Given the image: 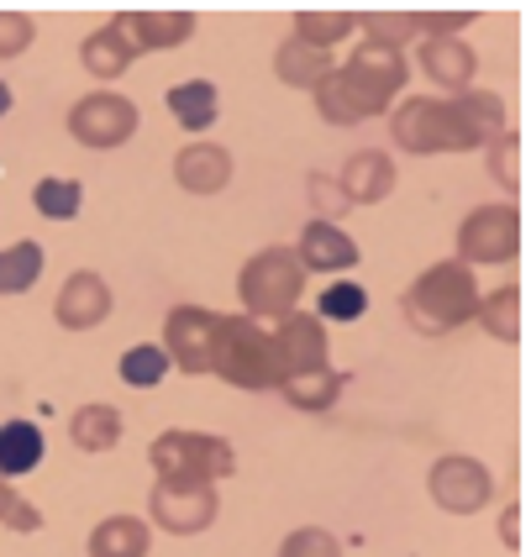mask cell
<instances>
[{
  "label": "cell",
  "instance_id": "8992f818",
  "mask_svg": "<svg viewBox=\"0 0 531 557\" xmlns=\"http://www.w3.org/2000/svg\"><path fill=\"white\" fill-rule=\"evenodd\" d=\"M395 137L410 153H442V148H473V132L464 126L458 106L447 100H410L406 111L395 116Z\"/></svg>",
  "mask_w": 531,
  "mask_h": 557
},
{
  "label": "cell",
  "instance_id": "1f68e13d",
  "mask_svg": "<svg viewBox=\"0 0 531 557\" xmlns=\"http://www.w3.org/2000/svg\"><path fill=\"white\" fill-rule=\"evenodd\" d=\"M5 111H11V90L0 85V116H5Z\"/></svg>",
  "mask_w": 531,
  "mask_h": 557
},
{
  "label": "cell",
  "instance_id": "5b68a950",
  "mask_svg": "<svg viewBox=\"0 0 531 557\" xmlns=\"http://www.w3.org/2000/svg\"><path fill=\"white\" fill-rule=\"evenodd\" d=\"M153 468L163 473V484H200V479H221L232 473V447L217 436L174 432L153 442Z\"/></svg>",
  "mask_w": 531,
  "mask_h": 557
},
{
  "label": "cell",
  "instance_id": "ffe728a7",
  "mask_svg": "<svg viewBox=\"0 0 531 557\" xmlns=\"http://www.w3.org/2000/svg\"><path fill=\"white\" fill-rule=\"evenodd\" d=\"M180 180H185V189H206V195L221 189L226 185V153H221V148H206V143H200V148H185V153H180Z\"/></svg>",
  "mask_w": 531,
  "mask_h": 557
},
{
  "label": "cell",
  "instance_id": "d4e9b609",
  "mask_svg": "<svg viewBox=\"0 0 531 557\" xmlns=\"http://www.w3.org/2000/svg\"><path fill=\"white\" fill-rule=\"evenodd\" d=\"M32 200H37V211L48 221H69L79 211V185H74V180H42Z\"/></svg>",
  "mask_w": 531,
  "mask_h": 557
},
{
  "label": "cell",
  "instance_id": "ba28073f",
  "mask_svg": "<svg viewBox=\"0 0 531 557\" xmlns=\"http://www.w3.org/2000/svg\"><path fill=\"white\" fill-rule=\"evenodd\" d=\"M217 332H221V315L211 310H174L169 315V347H174V363L189 373L211 369V358H217Z\"/></svg>",
  "mask_w": 531,
  "mask_h": 557
},
{
  "label": "cell",
  "instance_id": "7402d4cb",
  "mask_svg": "<svg viewBox=\"0 0 531 557\" xmlns=\"http://www.w3.org/2000/svg\"><path fill=\"white\" fill-rule=\"evenodd\" d=\"M37 274H42V248L37 243H16V248L0 252V295H16V289L37 284Z\"/></svg>",
  "mask_w": 531,
  "mask_h": 557
},
{
  "label": "cell",
  "instance_id": "cb8c5ba5",
  "mask_svg": "<svg viewBox=\"0 0 531 557\" xmlns=\"http://www.w3.org/2000/svg\"><path fill=\"white\" fill-rule=\"evenodd\" d=\"M116 436H122V416L106 410V405H90V410L74 416V442L79 447H111Z\"/></svg>",
  "mask_w": 531,
  "mask_h": 557
},
{
  "label": "cell",
  "instance_id": "f546056e",
  "mask_svg": "<svg viewBox=\"0 0 531 557\" xmlns=\"http://www.w3.org/2000/svg\"><path fill=\"white\" fill-rule=\"evenodd\" d=\"M495 315H501V337L516 342V289H501V300L484 306V321H495Z\"/></svg>",
  "mask_w": 531,
  "mask_h": 557
},
{
  "label": "cell",
  "instance_id": "44dd1931",
  "mask_svg": "<svg viewBox=\"0 0 531 557\" xmlns=\"http://www.w3.org/2000/svg\"><path fill=\"white\" fill-rule=\"evenodd\" d=\"M421 63H427V74L437 79V85H469L473 74V59L464 42H447V37H437V42H427V53H421Z\"/></svg>",
  "mask_w": 531,
  "mask_h": 557
},
{
  "label": "cell",
  "instance_id": "7a4b0ae2",
  "mask_svg": "<svg viewBox=\"0 0 531 557\" xmlns=\"http://www.w3.org/2000/svg\"><path fill=\"white\" fill-rule=\"evenodd\" d=\"M473 310H479V300H473V274L464 263H442V269H432V274L406 295V315L416 326H427V332H447V326L469 321Z\"/></svg>",
  "mask_w": 531,
  "mask_h": 557
},
{
  "label": "cell",
  "instance_id": "9c48e42d",
  "mask_svg": "<svg viewBox=\"0 0 531 557\" xmlns=\"http://www.w3.org/2000/svg\"><path fill=\"white\" fill-rule=\"evenodd\" d=\"M153 516L169 531H200L217 516V495L206 484H158L153 490Z\"/></svg>",
  "mask_w": 531,
  "mask_h": 557
},
{
  "label": "cell",
  "instance_id": "9a60e30c",
  "mask_svg": "<svg viewBox=\"0 0 531 557\" xmlns=\"http://www.w3.org/2000/svg\"><path fill=\"white\" fill-rule=\"evenodd\" d=\"M106 284L95 274H74L69 284H63V295H59V321L63 326H95L100 315H106Z\"/></svg>",
  "mask_w": 531,
  "mask_h": 557
},
{
  "label": "cell",
  "instance_id": "d6986e66",
  "mask_svg": "<svg viewBox=\"0 0 531 557\" xmlns=\"http://www.w3.org/2000/svg\"><path fill=\"white\" fill-rule=\"evenodd\" d=\"M143 553H148V531L137 527V521H126V516L106 521L90 536V557H143Z\"/></svg>",
  "mask_w": 531,
  "mask_h": 557
},
{
  "label": "cell",
  "instance_id": "4fadbf2b",
  "mask_svg": "<svg viewBox=\"0 0 531 557\" xmlns=\"http://www.w3.org/2000/svg\"><path fill=\"white\" fill-rule=\"evenodd\" d=\"M295 258H300V269H353L358 248L347 243L332 221H311V232H306V243H300Z\"/></svg>",
  "mask_w": 531,
  "mask_h": 557
},
{
  "label": "cell",
  "instance_id": "30bf717a",
  "mask_svg": "<svg viewBox=\"0 0 531 557\" xmlns=\"http://www.w3.org/2000/svg\"><path fill=\"white\" fill-rule=\"evenodd\" d=\"M274 347H280L284 379L326 369V337H321V326H316L311 315H284V332L274 337ZM284 379H280V384H284Z\"/></svg>",
  "mask_w": 531,
  "mask_h": 557
},
{
  "label": "cell",
  "instance_id": "7c38bea8",
  "mask_svg": "<svg viewBox=\"0 0 531 557\" xmlns=\"http://www.w3.org/2000/svg\"><path fill=\"white\" fill-rule=\"evenodd\" d=\"M432 490H437L442 505H453V510H473V505H484L490 495V479H484V468L479 463H442L437 479H432Z\"/></svg>",
  "mask_w": 531,
  "mask_h": 557
},
{
  "label": "cell",
  "instance_id": "4dcf8cb0",
  "mask_svg": "<svg viewBox=\"0 0 531 557\" xmlns=\"http://www.w3.org/2000/svg\"><path fill=\"white\" fill-rule=\"evenodd\" d=\"M347 27H353V16H343V11H337V16H326V22L311 16V11L300 16V37H337V32H347Z\"/></svg>",
  "mask_w": 531,
  "mask_h": 557
},
{
  "label": "cell",
  "instance_id": "6da1fadb",
  "mask_svg": "<svg viewBox=\"0 0 531 557\" xmlns=\"http://www.w3.org/2000/svg\"><path fill=\"white\" fill-rule=\"evenodd\" d=\"M211 369L226 373V379L243 384V389H263V384H280L284 379L280 347H274V337H263L252 321H221Z\"/></svg>",
  "mask_w": 531,
  "mask_h": 557
},
{
  "label": "cell",
  "instance_id": "484cf974",
  "mask_svg": "<svg viewBox=\"0 0 531 557\" xmlns=\"http://www.w3.org/2000/svg\"><path fill=\"white\" fill-rule=\"evenodd\" d=\"M163 373H169V352H163V347H153V342H148V347H132V352L122 358V379H126V384H143V389H148V384H158Z\"/></svg>",
  "mask_w": 531,
  "mask_h": 557
},
{
  "label": "cell",
  "instance_id": "ac0fdd59",
  "mask_svg": "<svg viewBox=\"0 0 531 557\" xmlns=\"http://www.w3.org/2000/svg\"><path fill=\"white\" fill-rule=\"evenodd\" d=\"M126 27V37H132V48H153V42H180L189 32V16L185 11H174V16H153V11H126V16H116Z\"/></svg>",
  "mask_w": 531,
  "mask_h": 557
},
{
  "label": "cell",
  "instance_id": "603a6c76",
  "mask_svg": "<svg viewBox=\"0 0 531 557\" xmlns=\"http://www.w3.org/2000/svg\"><path fill=\"white\" fill-rule=\"evenodd\" d=\"M384 189H390V163L379 153L347 163V200H379Z\"/></svg>",
  "mask_w": 531,
  "mask_h": 557
},
{
  "label": "cell",
  "instance_id": "8fae6325",
  "mask_svg": "<svg viewBox=\"0 0 531 557\" xmlns=\"http://www.w3.org/2000/svg\"><path fill=\"white\" fill-rule=\"evenodd\" d=\"M464 252L469 258H510L516 252V211H479V216L464 226Z\"/></svg>",
  "mask_w": 531,
  "mask_h": 557
},
{
  "label": "cell",
  "instance_id": "277c9868",
  "mask_svg": "<svg viewBox=\"0 0 531 557\" xmlns=\"http://www.w3.org/2000/svg\"><path fill=\"white\" fill-rule=\"evenodd\" d=\"M300 278H306V269L295 252L269 248L243 269V300L252 315H289V306L300 300Z\"/></svg>",
  "mask_w": 531,
  "mask_h": 557
},
{
  "label": "cell",
  "instance_id": "2e32d148",
  "mask_svg": "<svg viewBox=\"0 0 531 557\" xmlns=\"http://www.w3.org/2000/svg\"><path fill=\"white\" fill-rule=\"evenodd\" d=\"M132 37H126L122 22H111L106 32H95L90 42H85V69L90 74H100V79H111V74H122L126 63H132Z\"/></svg>",
  "mask_w": 531,
  "mask_h": 557
},
{
  "label": "cell",
  "instance_id": "f1b7e54d",
  "mask_svg": "<svg viewBox=\"0 0 531 557\" xmlns=\"http://www.w3.org/2000/svg\"><path fill=\"white\" fill-rule=\"evenodd\" d=\"M0 521H5V527H16V531H37V527H42V516H37L32 505H22V499L11 495L5 484H0Z\"/></svg>",
  "mask_w": 531,
  "mask_h": 557
},
{
  "label": "cell",
  "instance_id": "3957f363",
  "mask_svg": "<svg viewBox=\"0 0 531 557\" xmlns=\"http://www.w3.org/2000/svg\"><path fill=\"white\" fill-rule=\"evenodd\" d=\"M400 74H406V69L395 59V48H390V42H374V48H363L358 59L347 63L343 74H332V79H321V85L337 95H353L347 111H353V122H358V116H374V111L390 106V95L400 90Z\"/></svg>",
  "mask_w": 531,
  "mask_h": 557
},
{
  "label": "cell",
  "instance_id": "5bb4252c",
  "mask_svg": "<svg viewBox=\"0 0 531 557\" xmlns=\"http://www.w3.org/2000/svg\"><path fill=\"white\" fill-rule=\"evenodd\" d=\"M42 463V432L32 421H5L0 426V479H22Z\"/></svg>",
  "mask_w": 531,
  "mask_h": 557
},
{
  "label": "cell",
  "instance_id": "83f0119b",
  "mask_svg": "<svg viewBox=\"0 0 531 557\" xmlns=\"http://www.w3.org/2000/svg\"><path fill=\"white\" fill-rule=\"evenodd\" d=\"M32 42V22L22 11H0V59H16Z\"/></svg>",
  "mask_w": 531,
  "mask_h": 557
},
{
  "label": "cell",
  "instance_id": "e0dca14e",
  "mask_svg": "<svg viewBox=\"0 0 531 557\" xmlns=\"http://www.w3.org/2000/svg\"><path fill=\"white\" fill-rule=\"evenodd\" d=\"M169 111L180 116L185 132H206V126L217 122V85H206V79L174 85V90H169Z\"/></svg>",
  "mask_w": 531,
  "mask_h": 557
},
{
  "label": "cell",
  "instance_id": "52a82bcc",
  "mask_svg": "<svg viewBox=\"0 0 531 557\" xmlns=\"http://www.w3.org/2000/svg\"><path fill=\"white\" fill-rule=\"evenodd\" d=\"M69 132L85 143V148H116L137 132V106L122 95H90L69 111Z\"/></svg>",
  "mask_w": 531,
  "mask_h": 557
},
{
  "label": "cell",
  "instance_id": "4316f807",
  "mask_svg": "<svg viewBox=\"0 0 531 557\" xmlns=\"http://www.w3.org/2000/svg\"><path fill=\"white\" fill-rule=\"evenodd\" d=\"M363 306H369V295H363L358 284H332V289L316 300V310H321L326 321H358Z\"/></svg>",
  "mask_w": 531,
  "mask_h": 557
}]
</instances>
